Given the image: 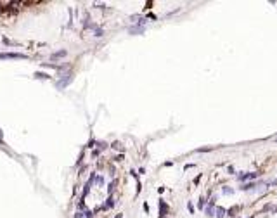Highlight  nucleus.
<instances>
[{
  "label": "nucleus",
  "mask_w": 277,
  "mask_h": 218,
  "mask_svg": "<svg viewBox=\"0 0 277 218\" xmlns=\"http://www.w3.org/2000/svg\"><path fill=\"white\" fill-rule=\"evenodd\" d=\"M260 177V171H255V173H248V171H243V173H239L237 175V180L239 182H248V180H255V178H258Z\"/></svg>",
  "instance_id": "1"
},
{
  "label": "nucleus",
  "mask_w": 277,
  "mask_h": 218,
  "mask_svg": "<svg viewBox=\"0 0 277 218\" xmlns=\"http://www.w3.org/2000/svg\"><path fill=\"white\" fill-rule=\"evenodd\" d=\"M215 201H217V197H211V199H210V201H208V206L204 208V215H206V216H215Z\"/></svg>",
  "instance_id": "2"
},
{
  "label": "nucleus",
  "mask_w": 277,
  "mask_h": 218,
  "mask_svg": "<svg viewBox=\"0 0 277 218\" xmlns=\"http://www.w3.org/2000/svg\"><path fill=\"white\" fill-rule=\"evenodd\" d=\"M71 81H73V75L69 73V75H66V80L57 81V83H56V87H57V88H64V87H68L69 83H71Z\"/></svg>",
  "instance_id": "3"
},
{
  "label": "nucleus",
  "mask_w": 277,
  "mask_h": 218,
  "mask_svg": "<svg viewBox=\"0 0 277 218\" xmlns=\"http://www.w3.org/2000/svg\"><path fill=\"white\" fill-rule=\"evenodd\" d=\"M168 213V204L165 201H160V218H165Z\"/></svg>",
  "instance_id": "4"
},
{
  "label": "nucleus",
  "mask_w": 277,
  "mask_h": 218,
  "mask_svg": "<svg viewBox=\"0 0 277 218\" xmlns=\"http://www.w3.org/2000/svg\"><path fill=\"white\" fill-rule=\"evenodd\" d=\"M215 216H217V218H225V216H227V209L222 208V206H217V208H215Z\"/></svg>",
  "instance_id": "5"
},
{
  "label": "nucleus",
  "mask_w": 277,
  "mask_h": 218,
  "mask_svg": "<svg viewBox=\"0 0 277 218\" xmlns=\"http://www.w3.org/2000/svg\"><path fill=\"white\" fill-rule=\"evenodd\" d=\"M239 211H241V206H232L230 209H227V216H239Z\"/></svg>",
  "instance_id": "6"
},
{
  "label": "nucleus",
  "mask_w": 277,
  "mask_h": 218,
  "mask_svg": "<svg viewBox=\"0 0 277 218\" xmlns=\"http://www.w3.org/2000/svg\"><path fill=\"white\" fill-rule=\"evenodd\" d=\"M255 187H256V182H246V184H243L239 189L241 191H253Z\"/></svg>",
  "instance_id": "7"
},
{
  "label": "nucleus",
  "mask_w": 277,
  "mask_h": 218,
  "mask_svg": "<svg viewBox=\"0 0 277 218\" xmlns=\"http://www.w3.org/2000/svg\"><path fill=\"white\" fill-rule=\"evenodd\" d=\"M128 31L132 33V35H137V33H138V35H142V33H144V26H138V24H137V26H132Z\"/></svg>",
  "instance_id": "8"
},
{
  "label": "nucleus",
  "mask_w": 277,
  "mask_h": 218,
  "mask_svg": "<svg viewBox=\"0 0 277 218\" xmlns=\"http://www.w3.org/2000/svg\"><path fill=\"white\" fill-rule=\"evenodd\" d=\"M66 50H57V52H54L52 55H50V59H52V61H56V59H61V57H64V55H66Z\"/></svg>",
  "instance_id": "9"
},
{
  "label": "nucleus",
  "mask_w": 277,
  "mask_h": 218,
  "mask_svg": "<svg viewBox=\"0 0 277 218\" xmlns=\"http://www.w3.org/2000/svg\"><path fill=\"white\" fill-rule=\"evenodd\" d=\"M113 206H114V199H113V196H109L107 197V202L102 206V209H107V208H113Z\"/></svg>",
  "instance_id": "10"
},
{
  "label": "nucleus",
  "mask_w": 277,
  "mask_h": 218,
  "mask_svg": "<svg viewBox=\"0 0 277 218\" xmlns=\"http://www.w3.org/2000/svg\"><path fill=\"white\" fill-rule=\"evenodd\" d=\"M35 78H38V80H49L50 76H49L47 73H40V71H37V73H35Z\"/></svg>",
  "instance_id": "11"
},
{
  "label": "nucleus",
  "mask_w": 277,
  "mask_h": 218,
  "mask_svg": "<svg viewBox=\"0 0 277 218\" xmlns=\"http://www.w3.org/2000/svg\"><path fill=\"white\" fill-rule=\"evenodd\" d=\"M232 189H230V187H227V185H224L222 187V194H225V196H230V194H232Z\"/></svg>",
  "instance_id": "12"
},
{
  "label": "nucleus",
  "mask_w": 277,
  "mask_h": 218,
  "mask_svg": "<svg viewBox=\"0 0 277 218\" xmlns=\"http://www.w3.org/2000/svg\"><path fill=\"white\" fill-rule=\"evenodd\" d=\"M197 206L201 208V209H204V208H206V199H204V197H201V199H199V204H197Z\"/></svg>",
  "instance_id": "13"
},
{
  "label": "nucleus",
  "mask_w": 277,
  "mask_h": 218,
  "mask_svg": "<svg viewBox=\"0 0 277 218\" xmlns=\"http://www.w3.org/2000/svg\"><path fill=\"white\" fill-rule=\"evenodd\" d=\"M187 209H189V213H191V215H194V211H196V209H194V204H192V202H187Z\"/></svg>",
  "instance_id": "14"
},
{
  "label": "nucleus",
  "mask_w": 277,
  "mask_h": 218,
  "mask_svg": "<svg viewBox=\"0 0 277 218\" xmlns=\"http://www.w3.org/2000/svg\"><path fill=\"white\" fill-rule=\"evenodd\" d=\"M111 147H113V149H121V144H120V142H113Z\"/></svg>",
  "instance_id": "15"
},
{
  "label": "nucleus",
  "mask_w": 277,
  "mask_h": 218,
  "mask_svg": "<svg viewBox=\"0 0 277 218\" xmlns=\"http://www.w3.org/2000/svg\"><path fill=\"white\" fill-rule=\"evenodd\" d=\"M95 37H102V30H101V28H95Z\"/></svg>",
  "instance_id": "16"
},
{
  "label": "nucleus",
  "mask_w": 277,
  "mask_h": 218,
  "mask_svg": "<svg viewBox=\"0 0 277 218\" xmlns=\"http://www.w3.org/2000/svg\"><path fill=\"white\" fill-rule=\"evenodd\" d=\"M227 171H229V175H234V166H229V168H227Z\"/></svg>",
  "instance_id": "17"
},
{
  "label": "nucleus",
  "mask_w": 277,
  "mask_h": 218,
  "mask_svg": "<svg viewBox=\"0 0 277 218\" xmlns=\"http://www.w3.org/2000/svg\"><path fill=\"white\" fill-rule=\"evenodd\" d=\"M121 216H123L121 213H118V215H116V216H114V218H121Z\"/></svg>",
  "instance_id": "18"
},
{
  "label": "nucleus",
  "mask_w": 277,
  "mask_h": 218,
  "mask_svg": "<svg viewBox=\"0 0 277 218\" xmlns=\"http://www.w3.org/2000/svg\"><path fill=\"white\" fill-rule=\"evenodd\" d=\"M2 135H4V132H2V130H0V137H2Z\"/></svg>",
  "instance_id": "19"
},
{
  "label": "nucleus",
  "mask_w": 277,
  "mask_h": 218,
  "mask_svg": "<svg viewBox=\"0 0 277 218\" xmlns=\"http://www.w3.org/2000/svg\"><path fill=\"white\" fill-rule=\"evenodd\" d=\"M272 184H277V180H275V182H272Z\"/></svg>",
  "instance_id": "20"
}]
</instances>
